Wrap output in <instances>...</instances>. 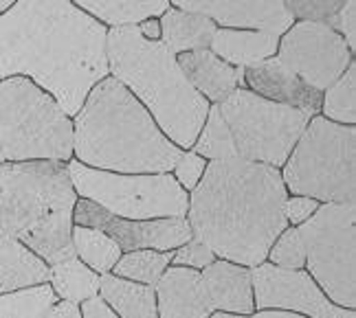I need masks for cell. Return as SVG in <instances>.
<instances>
[{
    "label": "cell",
    "instance_id": "obj_1",
    "mask_svg": "<svg viewBox=\"0 0 356 318\" xmlns=\"http://www.w3.org/2000/svg\"><path fill=\"white\" fill-rule=\"evenodd\" d=\"M108 26L66 0H22L0 16V81L26 77L75 117L108 75Z\"/></svg>",
    "mask_w": 356,
    "mask_h": 318
},
{
    "label": "cell",
    "instance_id": "obj_2",
    "mask_svg": "<svg viewBox=\"0 0 356 318\" xmlns=\"http://www.w3.org/2000/svg\"><path fill=\"white\" fill-rule=\"evenodd\" d=\"M282 171L240 158L209 160L189 193L187 222L216 259L244 268L266 264L270 246L289 228Z\"/></svg>",
    "mask_w": 356,
    "mask_h": 318
},
{
    "label": "cell",
    "instance_id": "obj_3",
    "mask_svg": "<svg viewBox=\"0 0 356 318\" xmlns=\"http://www.w3.org/2000/svg\"><path fill=\"white\" fill-rule=\"evenodd\" d=\"M73 154L90 169L111 174H172L183 149L161 132L128 88L108 75L73 121Z\"/></svg>",
    "mask_w": 356,
    "mask_h": 318
},
{
    "label": "cell",
    "instance_id": "obj_4",
    "mask_svg": "<svg viewBox=\"0 0 356 318\" xmlns=\"http://www.w3.org/2000/svg\"><path fill=\"white\" fill-rule=\"evenodd\" d=\"M108 73L139 101L161 132L181 147H194L211 103L194 90L161 40H145L136 26L108 29Z\"/></svg>",
    "mask_w": 356,
    "mask_h": 318
},
{
    "label": "cell",
    "instance_id": "obj_5",
    "mask_svg": "<svg viewBox=\"0 0 356 318\" xmlns=\"http://www.w3.org/2000/svg\"><path fill=\"white\" fill-rule=\"evenodd\" d=\"M64 162L0 165V228L47 266L73 259V211L77 204Z\"/></svg>",
    "mask_w": 356,
    "mask_h": 318
},
{
    "label": "cell",
    "instance_id": "obj_6",
    "mask_svg": "<svg viewBox=\"0 0 356 318\" xmlns=\"http://www.w3.org/2000/svg\"><path fill=\"white\" fill-rule=\"evenodd\" d=\"M0 156L5 162H71L73 119L26 77L0 81Z\"/></svg>",
    "mask_w": 356,
    "mask_h": 318
},
{
    "label": "cell",
    "instance_id": "obj_7",
    "mask_svg": "<svg viewBox=\"0 0 356 318\" xmlns=\"http://www.w3.org/2000/svg\"><path fill=\"white\" fill-rule=\"evenodd\" d=\"M282 181L293 196L321 204H354L356 128L312 117L284 162Z\"/></svg>",
    "mask_w": 356,
    "mask_h": 318
},
{
    "label": "cell",
    "instance_id": "obj_8",
    "mask_svg": "<svg viewBox=\"0 0 356 318\" xmlns=\"http://www.w3.org/2000/svg\"><path fill=\"white\" fill-rule=\"evenodd\" d=\"M66 167L77 198L97 204L115 217L134 222L187 217L189 196L172 174H111L77 160Z\"/></svg>",
    "mask_w": 356,
    "mask_h": 318
},
{
    "label": "cell",
    "instance_id": "obj_9",
    "mask_svg": "<svg viewBox=\"0 0 356 318\" xmlns=\"http://www.w3.org/2000/svg\"><path fill=\"white\" fill-rule=\"evenodd\" d=\"M218 110L229 128L236 156L246 162L284 167L310 117L297 108L257 97L249 88L231 92Z\"/></svg>",
    "mask_w": 356,
    "mask_h": 318
},
{
    "label": "cell",
    "instance_id": "obj_10",
    "mask_svg": "<svg viewBox=\"0 0 356 318\" xmlns=\"http://www.w3.org/2000/svg\"><path fill=\"white\" fill-rule=\"evenodd\" d=\"M356 209L354 204H319L297 226L306 248V272L334 306H356Z\"/></svg>",
    "mask_w": 356,
    "mask_h": 318
},
{
    "label": "cell",
    "instance_id": "obj_11",
    "mask_svg": "<svg viewBox=\"0 0 356 318\" xmlns=\"http://www.w3.org/2000/svg\"><path fill=\"white\" fill-rule=\"evenodd\" d=\"M275 58L314 88L323 92L352 64V51L334 29L321 22H295L280 37Z\"/></svg>",
    "mask_w": 356,
    "mask_h": 318
},
{
    "label": "cell",
    "instance_id": "obj_12",
    "mask_svg": "<svg viewBox=\"0 0 356 318\" xmlns=\"http://www.w3.org/2000/svg\"><path fill=\"white\" fill-rule=\"evenodd\" d=\"M255 308L293 312L306 318H356L354 310H343L323 294L306 270H284L262 264L251 270Z\"/></svg>",
    "mask_w": 356,
    "mask_h": 318
},
{
    "label": "cell",
    "instance_id": "obj_13",
    "mask_svg": "<svg viewBox=\"0 0 356 318\" xmlns=\"http://www.w3.org/2000/svg\"><path fill=\"white\" fill-rule=\"evenodd\" d=\"M75 226H88L106 233L121 253L132 251H176L187 244L194 233L189 228L187 217L172 219H149V222H134V219L115 217L108 211L99 209L97 204L88 200H77L73 211Z\"/></svg>",
    "mask_w": 356,
    "mask_h": 318
},
{
    "label": "cell",
    "instance_id": "obj_14",
    "mask_svg": "<svg viewBox=\"0 0 356 318\" xmlns=\"http://www.w3.org/2000/svg\"><path fill=\"white\" fill-rule=\"evenodd\" d=\"M172 7L200 13L220 29L282 35L295 24L286 3H187V0H178Z\"/></svg>",
    "mask_w": 356,
    "mask_h": 318
},
{
    "label": "cell",
    "instance_id": "obj_15",
    "mask_svg": "<svg viewBox=\"0 0 356 318\" xmlns=\"http://www.w3.org/2000/svg\"><path fill=\"white\" fill-rule=\"evenodd\" d=\"M244 84L257 97H264V99L282 106L297 108L301 112H306L310 119L321 112L323 92H317L308 84H304L277 58H270L262 64L246 68Z\"/></svg>",
    "mask_w": 356,
    "mask_h": 318
},
{
    "label": "cell",
    "instance_id": "obj_16",
    "mask_svg": "<svg viewBox=\"0 0 356 318\" xmlns=\"http://www.w3.org/2000/svg\"><path fill=\"white\" fill-rule=\"evenodd\" d=\"M154 292H156L159 318H211L213 316V308L200 279V270L170 266L154 285Z\"/></svg>",
    "mask_w": 356,
    "mask_h": 318
},
{
    "label": "cell",
    "instance_id": "obj_17",
    "mask_svg": "<svg viewBox=\"0 0 356 318\" xmlns=\"http://www.w3.org/2000/svg\"><path fill=\"white\" fill-rule=\"evenodd\" d=\"M204 292L209 296L213 314L251 316L255 312L251 268L216 259L211 266L200 270Z\"/></svg>",
    "mask_w": 356,
    "mask_h": 318
},
{
    "label": "cell",
    "instance_id": "obj_18",
    "mask_svg": "<svg viewBox=\"0 0 356 318\" xmlns=\"http://www.w3.org/2000/svg\"><path fill=\"white\" fill-rule=\"evenodd\" d=\"M176 62L185 73L187 81L194 86V90L200 92L207 101H213L216 106L222 103L234 90L244 88L242 68L227 64L209 49L176 55Z\"/></svg>",
    "mask_w": 356,
    "mask_h": 318
},
{
    "label": "cell",
    "instance_id": "obj_19",
    "mask_svg": "<svg viewBox=\"0 0 356 318\" xmlns=\"http://www.w3.org/2000/svg\"><path fill=\"white\" fill-rule=\"evenodd\" d=\"M280 47V35L262 31H236V29H218L209 51L218 55L227 64L236 68H246L262 64L275 58Z\"/></svg>",
    "mask_w": 356,
    "mask_h": 318
},
{
    "label": "cell",
    "instance_id": "obj_20",
    "mask_svg": "<svg viewBox=\"0 0 356 318\" xmlns=\"http://www.w3.org/2000/svg\"><path fill=\"white\" fill-rule=\"evenodd\" d=\"M49 283V266L0 228V294Z\"/></svg>",
    "mask_w": 356,
    "mask_h": 318
},
{
    "label": "cell",
    "instance_id": "obj_21",
    "mask_svg": "<svg viewBox=\"0 0 356 318\" xmlns=\"http://www.w3.org/2000/svg\"><path fill=\"white\" fill-rule=\"evenodd\" d=\"M159 24H161V42L174 55L209 49L211 40L218 31V26L209 18L200 16V13L181 11L172 5L161 16Z\"/></svg>",
    "mask_w": 356,
    "mask_h": 318
},
{
    "label": "cell",
    "instance_id": "obj_22",
    "mask_svg": "<svg viewBox=\"0 0 356 318\" xmlns=\"http://www.w3.org/2000/svg\"><path fill=\"white\" fill-rule=\"evenodd\" d=\"M99 294L119 318H159L152 285L119 279L108 272L99 276Z\"/></svg>",
    "mask_w": 356,
    "mask_h": 318
},
{
    "label": "cell",
    "instance_id": "obj_23",
    "mask_svg": "<svg viewBox=\"0 0 356 318\" xmlns=\"http://www.w3.org/2000/svg\"><path fill=\"white\" fill-rule=\"evenodd\" d=\"M49 285L62 301L81 306L84 301L99 294V274L73 257L49 266Z\"/></svg>",
    "mask_w": 356,
    "mask_h": 318
},
{
    "label": "cell",
    "instance_id": "obj_24",
    "mask_svg": "<svg viewBox=\"0 0 356 318\" xmlns=\"http://www.w3.org/2000/svg\"><path fill=\"white\" fill-rule=\"evenodd\" d=\"M90 18L108 24L111 29H121V26H139L145 20H152L163 16L170 3H102V0H81L77 5Z\"/></svg>",
    "mask_w": 356,
    "mask_h": 318
},
{
    "label": "cell",
    "instance_id": "obj_25",
    "mask_svg": "<svg viewBox=\"0 0 356 318\" xmlns=\"http://www.w3.org/2000/svg\"><path fill=\"white\" fill-rule=\"evenodd\" d=\"M75 257L97 274H108L121 257L119 246L106 233L88 226H73Z\"/></svg>",
    "mask_w": 356,
    "mask_h": 318
},
{
    "label": "cell",
    "instance_id": "obj_26",
    "mask_svg": "<svg viewBox=\"0 0 356 318\" xmlns=\"http://www.w3.org/2000/svg\"><path fill=\"white\" fill-rule=\"evenodd\" d=\"M174 251L161 253V251H132L121 255L115 270V276L119 279H128L134 283H143V285H156L159 279L163 276L172 264Z\"/></svg>",
    "mask_w": 356,
    "mask_h": 318
},
{
    "label": "cell",
    "instance_id": "obj_27",
    "mask_svg": "<svg viewBox=\"0 0 356 318\" xmlns=\"http://www.w3.org/2000/svg\"><path fill=\"white\" fill-rule=\"evenodd\" d=\"M56 303L58 296L49 283L13 290L0 294V318H40Z\"/></svg>",
    "mask_w": 356,
    "mask_h": 318
},
{
    "label": "cell",
    "instance_id": "obj_28",
    "mask_svg": "<svg viewBox=\"0 0 356 318\" xmlns=\"http://www.w3.org/2000/svg\"><path fill=\"white\" fill-rule=\"evenodd\" d=\"M323 119L339 126L356 123V64L352 62L348 71L325 90L321 99Z\"/></svg>",
    "mask_w": 356,
    "mask_h": 318
},
{
    "label": "cell",
    "instance_id": "obj_29",
    "mask_svg": "<svg viewBox=\"0 0 356 318\" xmlns=\"http://www.w3.org/2000/svg\"><path fill=\"white\" fill-rule=\"evenodd\" d=\"M194 154L202 156L204 160L238 158L229 128H227V123L220 115V110H218V106L209 108V115L204 119V126L194 143Z\"/></svg>",
    "mask_w": 356,
    "mask_h": 318
},
{
    "label": "cell",
    "instance_id": "obj_30",
    "mask_svg": "<svg viewBox=\"0 0 356 318\" xmlns=\"http://www.w3.org/2000/svg\"><path fill=\"white\" fill-rule=\"evenodd\" d=\"M273 266L284 270H304L306 268V248L299 237L297 228H286L275 244L270 246L268 257Z\"/></svg>",
    "mask_w": 356,
    "mask_h": 318
},
{
    "label": "cell",
    "instance_id": "obj_31",
    "mask_svg": "<svg viewBox=\"0 0 356 318\" xmlns=\"http://www.w3.org/2000/svg\"><path fill=\"white\" fill-rule=\"evenodd\" d=\"M213 261H216V255L211 253V248L196 237H191L187 244L176 248L174 257H172L174 266H183V268H191V270H204L207 266H211Z\"/></svg>",
    "mask_w": 356,
    "mask_h": 318
},
{
    "label": "cell",
    "instance_id": "obj_32",
    "mask_svg": "<svg viewBox=\"0 0 356 318\" xmlns=\"http://www.w3.org/2000/svg\"><path fill=\"white\" fill-rule=\"evenodd\" d=\"M204 169H207V160H204L202 156L194 154V151H183V156L176 162L172 176L176 178V183L181 185L187 193H191L198 187Z\"/></svg>",
    "mask_w": 356,
    "mask_h": 318
},
{
    "label": "cell",
    "instance_id": "obj_33",
    "mask_svg": "<svg viewBox=\"0 0 356 318\" xmlns=\"http://www.w3.org/2000/svg\"><path fill=\"white\" fill-rule=\"evenodd\" d=\"M346 3H286L293 18H299V22H321L327 24L332 20L334 13L343 7Z\"/></svg>",
    "mask_w": 356,
    "mask_h": 318
},
{
    "label": "cell",
    "instance_id": "obj_34",
    "mask_svg": "<svg viewBox=\"0 0 356 318\" xmlns=\"http://www.w3.org/2000/svg\"><path fill=\"white\" fill-rule=\"evenodd\" d=\"M327 26L334 29L341 37H343L348 49L354 53V47H356V3H352V0H350V3H346L334 13L332 20L327 22Z\"/></svg>",
    "mask_w": 356,
    "mask_h": 318
},
{
    "label": "cell",
    "instance_id": "obj_35",
    "mask_svg": "<svg viewBox=\"0 0 356 318\" xmlns=\"http://www.w3.org/2000/svg\"><path fill=\"white\" fill-rule=\"evenodd\" d=\"M317 209H319L317 200L304 198V196H289L286 198V222H291L293 228L301 226L317 213Z\"/></svg>",
    "mask_w": 356,
    "mask_h": 318
},
{
    "label": "cell",
    "instance_id": "obj_36",
    "mask_svg": "<svg viewBox=\"0 0 356 318\" xmlns=\"http://www.w3.org/2000/svg\"><path fill=\"white\" fill-rule=\"evenodd\" d=\"M79 312H81V318H119L111 308L106 306V301L99 294L81 303Z\"/></svg>",
    "mask_w": 356,
    "mask_h": 318
},
{
    "label": "cell",
    "instance_id": "obj_37",
    "mask_svg": "<svg viewBox=\"0 0 356 318\" xmlns=\"http://www.w3.org/2000/svg\"><path fill=\"white\" fill-rule=\"evenodd\" d=\"M40 318H81L79 306H73V303L66 301H58L56 306H51Z\"/></svg>",
    "mask_w": 356,
    "mask_h": 318
},
{
    "label": "cell",
    "instance_id": "obj_38",
    "mask_svg": "<svg viewBox=\"0 0 356 318\" xmlns=\"http://www.w3.org/2000/svg\"><path fill=\"white\" fill-rule=\"evenodd\" d=\"M211 318H306V316H299L293 312H280V310H262V312H253L251 316H234V314L216 312Z\"/></svg>",
    "mask_w": 356,
    "mask_h": 318
},
{
    "label": "cell",
    "instance_id": "obj_39",
    "mask_svg": "<svg viewBox=\"0 0 356 318\" xmlns=\"http://www.w3.org/2000/svg\"><path fill=\"white\" fill-rule=\"evenodd\" d=\"M139 33L145 37V40H161V24H159V20H145V22H141L139 26Z\"/></svg>",
    "mask_w": 356,
    "mask_h": 318
},
{
    "label": "cell",
    "instance_id": "obj_40",
    "mask_svg": "<svg viewBox=\"0 0 356 318\" xmlns=\"http://www.w3.org/2000/svg\"><path fill=\"white\" fill-rule=\"evenodd\" d=\"M13 3H9V0H0V16H3V13L11 7Z\"/></svg>",
    "mask_w": 356,
    "mask_h": 318
},
{
    "label": "cell",
    "instance_id": "obj_41",
    "mask_svg": "<svg viewBox=\"0 0 356 318\" xmlns=\"http://www.w3.org/2000/svg\"><path fill=\"white\" fill-rule=\"evenodd\" d=\"M3 162H5V160H3V156H0V165H3Z\"/></svg>",
    "mask_w": 356,
    "mask_h": 318
}]
</instances>
